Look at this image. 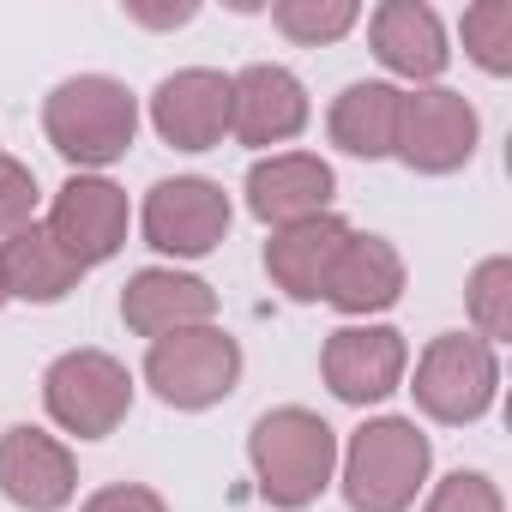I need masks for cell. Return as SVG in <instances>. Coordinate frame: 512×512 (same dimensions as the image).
Wrapping results in <instances>:
<instances>
[{
	"label": "cell",
	"instance_id": "13",
	"mask_svg": "<svg viewBox=\"0 0 512 512\" xmlns=\"http://www.w3.org/2000/svg\"><path fill=\"white\" fill-rule=\"evenodd\" d=\"M0 494L25 512H61L79 494V464L55 434L19 422L0 434Z\"/></svg>",
	"mask_w": 512,
	"mask_h": 512
},
{
	"label": "cell",
	"instance_id": "18",
	"mask_svg": "<svg viewBox=\"0 0 512 512\" xmlns=\"http://www.w3.org/2000/svg\"><path fill=\"white\" fill-rule=\"evenodd\" d=\"M344 241H350V223L332 217V211L326 217H308V223H290V229H272V241H266V272H272V284L290 302H320Z\"/></svg>",
	"mask_w": 512,
	"mask_h": 512
},
{
	"label": "cell",
	"instance_id": "7",
	"mask_svg": "<svg viewBox=\"0 0 512 512\" xmlns=\"http://www.w3.org/2000/svg\"><path fill=\"white\" fill-rule=\"evenodd\" d=\"M476 139H482V121L464 103V91H446V85L404 91L398 145H392V157L404 169H416V175H452V169H464L476 157Z\"/></svg>",
	"mask_w": 512,
	"mask_h": 512
},
{
	"label": "cell",
	"instance_id": "21",
	"mask_svg": "<svg viewBox=\"0 0 512 512\" xmlns=\"http://www.w3.org/2000/svg\"><path fill=\"white\" fill-rule=\"evenodd\" d=\"M356 19H362L356 0H278V7H272V25L290 43H302V49H326V43L350 37Z\"/></svg>",
	"mask_w": 512,
	"mask_h": 512
},
{
	"label": "cell",
	"instance_id": "15",
	"mask_svg": "<svg viewBox=\"0 0 512 512\" xmlns=\"http://www.w3.org/2000/svg\"><path fill=\"white\" fill-rule=\"evenodd\" d=\"M121 320L127 332L139 338H169V332H187V326H211L217 320V290L205 278H187L175 266H145L127 278L121 290Z\"/></svg>",
	"mask_w": 512,
	"mask_h": 512
},
{
	"label": "cell",
	"instance_id": "19",
	"mask_svg": "<svg viewBox=\"0 0 512 512\" xmlns=\"http://www.w3.org/2000/svg\"><path fill=\"white\" fill-rule=\"evenodd\" d=\"M79 266L61 253V241L43 229V223H25L19 235L0 241V284H7V302H67L79 290Z\"/></svg>",
	"mask_w": 512,
	"mask_h": 512
},
{
	"label": "cell",
	"instance_id": "17",
	"mask_svg": "<svg viewBox=\"0 0 512 512\" xmlns=\"http://www.w3.org/2000/svg\"><path fill=\"white\" fill-rule=\"evenodd\" d=\"M404 296V260H398V247L386 235H356L338 247V260H332V278H326V296L338 314L350 320H368V314H386L398 308Z\"/></svg>",
	"mask_w": 512,
	"mask_h": 512
},
{
	"label": "cell",
	"instance_id": "10",
	"mask_svg": "<svg viewBox=\"0 0 512 512\" xmlns=\"http://www.w3.org/2000/svg\"><path fill=\"white\" fill-rule=\"evenodd\" d=\"M404 332L392 326H338L320 350V374L332 386V398L344 404H380L404 386Z\"/></svg>",
	"mask_w": 512,
	"mask_h": 512
},
{
	"label": "cell",
	"instance_id": "20",
	"mask_svg": "<svg viewBox=\"0 0 512 512\" xmlns=\"http://www.w3.org/2000/svg\"><path fill=\"white\" fill-rule=\"evenodd\" d=\"M398 109H404V91L386 85V79H356L338 91L326 127H332V145L350 151V157H392L398 145Z\"/></svg>",
	"mask_w": 512,
	"mask_h": 512
},
{
	"label": "cell",
	"instance_id": "2",
	"mask_svg": "<svg viewBox=\"0 0 512 512\" xmlns=\"http://www.w3.org/2000/svg\"><path fill=\"white\" fill-rule=\"evenodd\" d=\"M43 133L49 145L79 163V169H109L127 157L133 133H139V97L109 79V73H79V79H61L43 103Z\"/></svg>",
	"mask_w": 512,
	"mask_h": 512
},
{
	"label": "cell",
	"instance_id": "9",
	"mask_svg": "<svg viewBox=\"0 0 512 512\" xmlns=\"http://www.w3.org/2000/svg\"><path fill=\"white\" fill-rule=\"evenodd\" d=\"M43 229L61 241V253L79 272H91V266L115 260L121 241H127V193L115 181H103V175H73L55 193Z\"/></svg>",
	"mask_w": 512,
	"mask_h": 512
},
{
	"label": "cell",
	"instance_id": "27",
	"mask_svg": "<svg viewBox=\"0 0 512 512\" xmlns=\"http://www.w3.org/2000/svg\"><path fill=\"white\" fill-rule=\"evenodd\" d=\"M133 25H151V31H169V25H187L193 7H127Z\"/></svg>",
	"mask_w": 512,
	"mask_h": 512
},
{
	"label": "cell",
	"instance_id": "23",
	"mask_svg": "<svg viewBox=\"0 0 512 512\" xmlns=\"http://www.w3.org/2000/svg\"><path fill=\"white\" fill-rule=\"evenodd\" d=\"M464 55L482 67V73H512V0H476L464 7Z\"/></svg>",
	"mask_w": 512,
	"mask_h": 512
},
{
	"label": "cell",
	"instance_id": "12",
	"mask_svg": "<svg viewBox=\"0 0 512 512\" xmlns=\"http://www.w3.org/2000/svg\"><path fill=\"white\" fill-rule=\"evenodd\" d=\"M151 127L175 151H211L229 133V79L211 67H181L151 91Z\"/></svg>",
	"mask_w": 512,
	"mask_h": 512
},
{
	"label": "cell",
	"instance_id": "24",
	"mask_svg": "<svg viewBox=\"0 0 512 512\" xmlns=\"http://www.w3.org/2000/svg\"><path fill=\"white\" fill-rule=\"evenodd\" d=\"M37 175L19 163V157H7L0 151V235H19L25 223H37Z\"/></svg>",
	"mask_w": 512,
	"mask_h": 512
},
{
	"label": "cell",
	"instance_id": "14",
	"mask_svg": "<svg viewBox=\"0 0 512 512\" xmlns=\"http://www.w3.org/2000/svg\"><path fill=\"white\" fill-rule=\"evenodd\" d=\"M308 127V91L290 67H241L229 79V133L241 145H284Z\"/></svg>",
	"mask_w": 512,
	"mask_h": 512
},
{
	"label": "cell",
	"instance_id": "4",
	"mask_svg": "<svg viewBox=\"0 0 512 512\" xmlns=\"http://www.w3.org/2000/svg\"><path fill=\"white\" fill-rule=\"evenodd\" d=\"M145 386L169 410H211L241 386V344L223 326H187L145 350Z\"/></svg>",
	"mask_w": 512,
	"mask_h": 512
},
{
	"label": "cell",
	"instance_id": "28",
	"mask_svg": "<svg viewBox=\"0 0 512 512\" xmlns=\"http://www.w3.org/2000/svg\"><path fill=\"white\" fill-rule=\"evenodd\" d=\"M0 308H7V284H0Z\"/></svg>",
	"mask_w": 512,
	"mask_h": 512
},
{
	"label": "cell",
	"instance_id": "6",
	"mask_svg": "<svg viewBox=\"0 0 512 512\" xmlns=\"http://www.w3.org/2000/svg\"><path fill=\"white\" fill-rule=\"evenodd\" d=\"M43 410L55 428H67L79 440H103L133 410V374L109 350H67L43 374Z\"/></svg>",
	"mask_w": 512,
	"mask_h": 512
},
{
	"label": "cell",
	"instance_id": "1",
	"mask_svg": "<svg viewBox=\"0 0 512 512\" xmlns=\"http://www.w3.org/2000/svg\"><path fill=\"white\" fill-rule=\"evenodd\" d=\"M247 458H253V482H260V494L278 512H302L332 488L338 434H332L326 416H314L302 404H284V410H266L247 428Z\"/></svg>",
	"mask_w": 512,
	"mask_h": 512
},
{
	"label": "cell",
	"instance_id": "8",
	"mask_svg": "<svg viewBox=\"0 0 512 512\" xmlns=\"http://www.w3.org/2000/svg\"><path fill=\"white\" fill-rule=\"evenodd\" d=\"M145 241L169 260H205V253L229 235V193L205 175H175L145 193Z\"/></svg>",
	"mask_w": 512,
	"mask_h": 512
},
{
	"label": "cell",
	"instance_id": "25",
	"mask_svg": "<svg viewBox=\"0 0 512 512\" xmlns=\"http://www.w3.org/2000/svg\"><path fill=\"white\" fill-rule=\"evenodd\" d=\"M428 512H506V500H500V488L482 470H452L428 494Z\"/></svg>",
	"mask_w": 512,
	"mask_h": 512
},
{
	"label": "cell",
	"instance_id": "22",
	"mask_svg": "<svg viewBox=\"0 0 512 512\" xmlns=\"http://www.w3.org/2000/svg\"><path fill=\"white\" fill-rule=\"evenodd\" d=\"M464 302H470V320H476V338L482 344L512 338V260H506V253H494V260H482L470 272Z\"/></svg>",
	"mask_w": 512,
	"mask_h": 512
},
{
	"label": "cell",
	"instance_id": "16",
	"mask_svg": "<svg viewBox=\"0 0 512 512\" xmlns=\"http://www.w3.org/2000/svg\"><path fill=\"white\" fill-rule=\"evenodd\" d=\"M368 43L380 55L386 73L410 79V85H428L446 73L452 49H446V25L434 7H422V0H386V7H374L368 19Z\"/></svg>",
	"mask_w": 512,
	"mask_h": 512
},
{
	"label": "cell",
	"instance_id": "5",
	"mask_svg": "<svg viewBox=\"0 0 512 512\" xmlns=\"http://www.w3.org/2000/svg\"><path fill=\"white\" fill-rule=\"evenodd\" d=\"M416 410L428 422H446V428H464V422H482L494 410V392H500V362H494V344H482L476 332H440L422 362H416Z\"/></svg>",
	"mask_w": 512,
	"mask_h": 512
},
{
	"label": "cell",
	"instance_id": "11",
	"mask_svg": "<svg viewBox=\"0 0 512 512\" xmlns=\"http://www.w3.org/2000/svg\"><path fill=\"white\" fill-rule=\"evenodd\" d=\"M332 193H338V175L314 151H278V157H260L247 169V211L266 229H290V223L326 217Z\"/></svg>",
	"mask_w": 512,
	"mask_h": 512
},
{
	"label": "cell",
	"instance_id": "3",
	"mask_svg": "<svg viewBox=\"0 0 512 512\" xmlns=\"http://www.w3.org/2000/svg\"><path fill=\"white\" fill-rule=\"evenodd\" d=\"M434 446L410 416H374L350 434L344 452V500L350 512H410L428 482Z\"/></svg>",
	"mask_w": 512,
	"mask_h": 512
},
{
	"label": "cell",
	"instance_id": "26",
	"mask_svg": "<svg viewBox=\"0 0 512 512\" xmlns=\"http://www.w3.org/2000/svg\"><path fill=\"white\" fill-rule=\"evenodd\" d=\"M79 512H169V500H163L157 488H145V482H109V488H97Z\"/></svg>",
	"mask_w": 512,
	"mask_h": 512
}]
</instances>
